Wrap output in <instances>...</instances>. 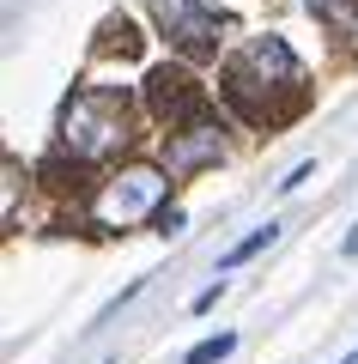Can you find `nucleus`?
I'll return each mask as SVG.
<instances>
[{
	"mask_svg": "<svg viewBox=\"0 0 358 364\" xmlns=\"http://www.w3.org/2000/svg\"><path fill=\"white\" fill-rule=\"evenodd\" d=\"M61 140L73 158H110L128 146V109L115 91H79L61 116Z\"/></svg>",
	"mask_w": 358,
	"mask_h": 364,
	"instance_id": "f257e3e1",
	"label": "nucleus"
},
{
	"mask_svg": "<svg viewBox=\"0 0 358 364\" xmlns=\"http://www.w3.org/2000/svg\"><path fill=\"white\" fill-rule=\"evenodd\" d=\"M298 79H304L298 55L285 49L280 37H261V43H249V49L231 61L225 85H231V97H237L243 109H261V97H273V91H292Z\"/></svg>",
	"mask_w": 358,
	"mask_h": 364,
	"instance_id": "f03ea898",
	"label": "nucleus"
},
{
	"mask_svg": "<svg viewBox=\"0 0 358 364\" xmlns=\"http://www.w3.org/2000/svg\"><path fill=\"white\" fill-rule=\"evenodd\" d=\"M158 200H164V170L134 164V170H115V176L103 182L98 219L103 225H128V219H140V213H158Z\"/></svg>",
	"mask_w": 358,
	"mask_h": 364,
	"instance_id": "7ed1b4c3",
	"label": "nucleus"
},
{
	"mask_svg": "<svg viewBox=\"0 0 358 364\" xmlns=\"http://www.w3.org/2000/svg\"><path fill=\"white\" fill-rule=\"evenodd\" d=\"M152 13H158V25H164V37L189 43V49H206V43L219 37V25H225L206 0H152Z\"/></svg>",
	"mask_w": 358,
	"mask_h": 364,
	"instance_id": "20e7f679",
	"label": "nucleus"
},
{
	"mask_svg": "<svg viewBox=\"0 0 358 364\" xmlns=\"http://www.w3.org/2000/svg\"><path fill=\"white\" fill-rule=\"evenodd\" d=\"M219 152H225V134H219V122H189V128H177V134H170V146H164L170 170L219 164Z\"/></svg>",
	"mask_w": 358,
	"mask_h": 364,
	"instance_id": "39448f33",
	"label": "nucleus"
},
{
	"mask_svg": "<svg viewBox=\"0 0 358 364\" xmlns=\"http://www.w3.org/2000/svg\"><path fill=\"white\" fill-rule=\"evenodd\" d=\"M310 13H322L334 31H346V37H358V0H310Z\"/></svg>",
	"mask_w": 358,
	"mask_h": 364,
	"instance_id": "423d86ee",
	"label": "nucleus"
},
{
	"mask_svg": "<svg viewBox=\"0 0 358 364\" xmlns=\"http://www.w3.org/2000/svg\"><path fill=\"white\" fill-rule=\"evenodd\" d=\"M273 237H280V225H273V219H268V225H256V231H249V237H243V243L231 249V255H225V261H219V267H237V261H249V255H256V249H268V243H273Z\"/></svg>",
	"mask_w": 358,
	"mask_h": 364,
	"instance_id": "0eeeda50",
	"label": "nucleus"
},
{
	"mask_svg": "<svg viewBox=\"0 0 358 364\" xmlns=\"http://www.w3.org/2000/svg\"><path fill=\"white\" fill-rule=\"evenodd\" d=\"M231 346H237V334H213V340H201V346H194V352H189L182 364H219V358H225Z\"/></svg>",
	"mask_w": 358,
	"mask_h": 364,
	"instance_id": "6e6552de",
	"label": "nucleus"
},
{
	"mask_svg": "<svg viewBox=\"0 0 358 364\" xmlns=\"http://www.w3.org/2000/svg\"><path fill=\"white\" fill-rule=\"evenodd\" d=\"M182 225H189V219H182V207H158V213H152V231H158V237H177Z\"/></svg>",
	"mask_w": 358,
	"mask_h": 364,
	"instance_id": "1a4fd4ad",
	"label": "nucleus"
},
{
	"mask_svg": "<svg viewBox=\"0 0 358 364\" xmlns=\"http://www.w3.org/2000/svg\"><path fill=\"white\" fill-rule=\"evenodd\" d=\"M310 176H316V164H298V170H292V176H280V188H304V182H310Z\"/></svg>",
	"mask_w": 358,
	"mask_h": 364,
	"instance_id": "9d476101",
	"label": "nucleus"
},
{
	"mask_svg": "<svg viewBox=\"0 0 358 364\" xmlns=\"http://www.w3.org/2000/svg\"><path fill=\"white\" fill-rule=\"evenodd\" d=\"M346 364H358V352H352V358H346Z\"/></svg>",
	"mask_w": 358,
	"mask_h": 364,
	"instance_id": "9b49d317",
	"label": "nucleus"
}]
</instances>
